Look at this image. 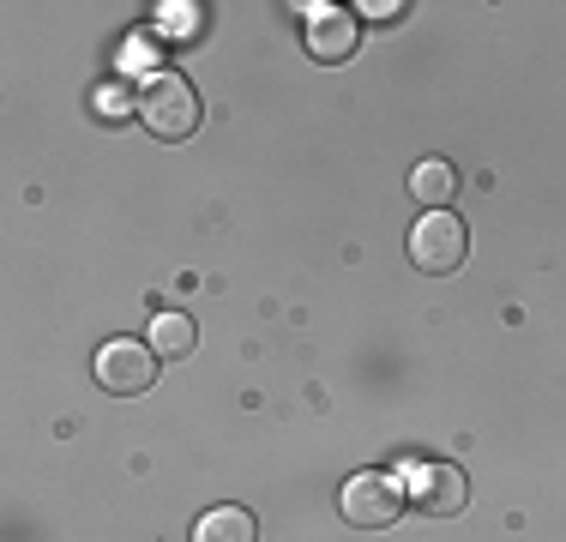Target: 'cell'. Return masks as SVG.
<instances>
[{"label": "cell", "instance_id": "cell-1", "mask_svg": "<svg viewBox=\"0 0 566 542\" xmlns=\"http://www.w3.org/2000/svg\"><path fill=\"white\" fill-rule=\"evenodd\" d=\"M139 121L151 139H169V145L193 139L199 133V91L181 73H151L139 91Z\"/></svg>", "mask_w": 566, "mask_h": 542}, {"label": "cell", "instance_id": "cell-2", "mask_svg": "<svg viewBox=\"0 0 566 542\" xmlns=\"http://www.w3.org/2000/svg\"><path fill=\"white\" fill-rule=\"evenodd\" d=\"M470 253V229L458 211H422L410 229V265L428 271V278H447V271L464 265Z\"/></svg>", "mask_w": 566, "mask_h": 542}, {"label": "cell", "instance_id": "cell-3", "mask_svg": "<svg viewBox=\"0 0 566 542\" xmlns=\"http://www.w3.org/2000/svg\"><path fill=\"white\" fill-rule=\"evenodd\" d=\"M338 507L356 531H386V524H398V512L410 507V488H398L386 470H356V477L344 482Z\"/></svg>", "mask_w": 566, "mask_h": 542}, {"label": "cell", "instance_id": "cell-4", "mask_svg": "<svg viewBox=\"0 0 566 542\" xmlns=\"http://www.w3.org/2000/svg\"><path fill=\"white\" fill-rule=\"evenodd\" d=\"M157 350L151 344H133V337H109V344L97 350V386L115 392V398H133V392H145L157 379Z\"/></svg>", "mask_w": 566, "mask_h": 542}, {"label": "cell", "instance_id": "cell-5", "mask_svg": "<svg viewBox=\"0 0 566 542\" xmlns=\"http://www.w3.org/2000/svg\"><path fill=\"white\" fill-rule=\"evenodd\" d=\"M410 500L428 519H458V512L470 507V482L458 465H447V458H428V465L410 470Z\"/></svg>", "mask_w": 566, "mask_h": 542}, {"label": "cell", "instance_id": "cell-6", "mask_svg": "<svg viewBox=\"0 0 566 542\" xmlns=\"http://www.w3.org/2000/svg\"><path fill=\"white\" fill-rule=\"evenodd\" d=\"M356 43H361L356 12H344V7H307V49H314V61L338 66V61L356 54Z\"/></svg>", "mask_w": 566, "mask_h": 542}, {"label": "cell", "instance_id": "cell-7", "mask_svg": "<svg viewBox=\"0 0 566 542\" xmlns=\"http://www.w3.org/2000/svg\"><path fill=\"white\" fill-rule=\"evenodd\" d=\"M452 194H458V169L447 157H422L410 169V199L428 211H452Z\"/></svg>", "mask_w": 566, "mask_h": 542}, {"label": "cell", "instance_id": "cell-8", "mask_svg": "<svg viewBox=\"0 0 566 542\" xmlns=\"http://www.w3.org/2000/svg\"><path fill=\"white\" fill-rule=\"evenodd\" d=\"M193 542H260V524H253L248 507H211L193 524Z\"/></svg>", "mask_w": 566, "mask_h": 542}, {"label": "cell", "instance_id": "cell-9", "mask_svg": "<svg viewBox=\"0 0 566 542\" xmlns=\"http://www.w3.org/2000/svg\"><path fill=\"white\" fill-rule=\"evenodd\" d=\"M193 337H199V332H193V320H187V314H157L145 344H151L164 362H181V356H193Z\"/></svg>", "mask_w": 566, "mask_h": 542}, {"label": "cell", "instance_id": "cell-10", "mask_svg": "<svg viewBox=\"0 0 566 542\" xmlns=\"http://www.w3.org/2000/svg\"><path fill=\"white\" fill-rule=\"evenodd\" d=\"M157 12H164V19H157L164 31H193V24H199V19H193L199 7H157Z\"/></svg>", "mask_w": 566, "mask_h": 542}, {"label": "cell", "instance_id": "cell-11", "mask_svg": "<svg viewBox=\"0 0 566 542\" xmlns=\"http://www.w3.org/2000/svg\"><path fill=\"white\" fill-rule=\"evenodd\" d=\"M97 103H103V108H97L103 121H120V115H127V108H120V91H97Z\"/></svg>", "mask_w": 566, "mask_h": 542}, {"label": "cell", "instance_id": "cell-12", "mask_svg": "<svg viewBox=\"0 0 566 542\" xmlns=\"http://www.w3.org/2000/svg\"><path fill=\"white\" fill-rule=\"evenodd\" d=\"M361 12H374V19H398L403 7H398V0H380V7H374V0H368V7H361Z\"/></svg>", "mask_w": 566, "mask_h": 542}]
</instances>
